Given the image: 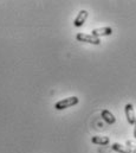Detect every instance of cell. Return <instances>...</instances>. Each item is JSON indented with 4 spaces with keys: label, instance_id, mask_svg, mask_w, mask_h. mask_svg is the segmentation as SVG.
Returning a JSON list of instances; mask_svg holds the SVG:
<instances>
[{
    "label": "cell",
    "instance_id": "cell-1",
    "mask_svg": "<svg viewBox=\"0 0 136 153\" xmlns=\"http://www.w3.org/2000/svg\"><path fill=\"white\" fill-rule=\"evenodd\" d=\"M78 102H79V99L77 96H71V97H67V99H63V100L58 101L55 105V108L57 111H63V109H67L69 107H72V106L77 105Z\"/></svg>",
    "mask_w": 136,
    "mask_h": 153
},
{
    "label": "cell",
    "instance_id": "cell-2",
    "mask_svg": "<svg viewBox=\"0 0 136 153\" xmlns=\"http://www.w3.org/2000/svg\"><path fill=\"white\" fill-rule=\"evenodd\" d=\"M76 39L78 42H83V43H89V44H94V45H100L101 44V39L92 36V35H86V33H77Z\"/></svg>",
    "mask_w": 136,
    "mask_h": 153
},
{
    "label": "cell",
    "instance_id": "cell-3",
    "mask_svg": "<svg viewBox=\"0 0 136 153\" xmlns=\"http://www.w3.org/2000/svg\"><path fill=\"white\" fill-rule=\"evenodd\" d=\"M124 111H126V116H127V121H128V123H129V125H134V123H135L136 115H135V112H134V107H133V105H132V103L126 105Z\"/></svg>",
    "mask_w": 136,
    "mask_h": 153
},
{
    "label": "cell",
    "instance_id": "cell-4",
    "mask_svg": "<svg viewBox=\"0 0 136 153\" xmlns=\"http://www.w3.org/2000/svg\"><path fill=\"white\" fill-rule=\"evenodd\" d=\"M111 33H112V29L109 27V26H106V27H100V29H94L91 31V35L95 36V37H97V38H100L102 36H110Z\"/></svg>",
    "mask_w": 136,
    "mask_h": 153
},
{
    "label": "cell",
    "instance_id": "cell-5",
    "mask_svg": "<svg viewBox=\"0 0 136 153\" xmlns=\"http://www.w3.org/2000/svg\"><path fill=\"white\" fill-rule=\"evenodd\" d=\"M88 16H89L88 11H85V10L79 11L78 16L76 17V19H75V22H73V25H75L76 27H81V26L85 23V20H86V18H88Z\"/></svg>",
    "mask_w": 136,
    "mask_h": 153
},
{
    "label": "cell",
    "instance_id": "cell-6",
    "mask_svg": "<svg viewBox=\"0 0 136 153\" xmlns=\"http://www.w3.org/2000/svg\"><path fill=\"white\" fill-rule=\"evenodd\" d=\"M101 115H102L103 120H104L106 123H109V125H112V123L116 122V117L114 116V114H112L110 111H108V109H103Z\"/></svg>",
    "mask_w": 136,
    "mask_h": 153
},
{
    "label": "cell",
    "instance_id": "cell-7",
    "mask_svg": "<svg viewBox=\"0 0 136 153\" xmlns=\"http://www.w3.org/2000/svg\"><path fill=\"white\" fill-rule=\"evenodd\" d=\"M111 147H112L114 151H116V152H118V153H133V150H132L129 146H124V145H122V144H120V143L112 144Z\"/></svg>",
    "mask_w": 136,
    "mask_h": 153
},
{
    "label": "cell",
    "instance_id": "cell-8",
    "mask_svg": "<svg viewBox=\"0 0 136 153\" xmlns=\"http://www.w3.org/2000/svg\"><path fill=\"white\" fill-rule=\"evenodd\" d=\"M91 141L96 145H101V146H105L109 144V138L108 137H101V135H96V137H92Z\"/></svg>",
    "mask_w": 136,
    "mask_h": 153
},
{
    "label": "cell",
    "instance_id": "cell-9",
    "mask_svg": "<svg viewBox=\"0 0 136 153\" xmlns=\"http://www.w3.org/2000/svg\"><path fill=\"white\" fill-rule=\"evenodd\" d=\"M135 127H134V137H135V139H136V119H135Z\"/></svg>",
    "mask_w": 136,
    "mask_h": 153
}]
</instances>
